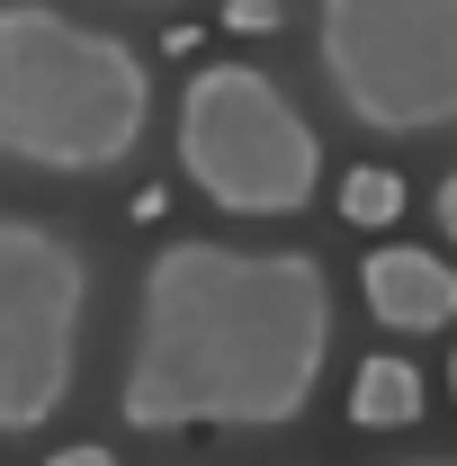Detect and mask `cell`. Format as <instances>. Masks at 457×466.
I'll return each instance as SVG.
<instances>
[{"label": "cell", "instance_id": "6da1fadb", "mask_svg": "<svg viewBox=\"0 0 457 466\" xmlns=\"http://www.w3.org/2000/svg\"><path fill=\"white\" fill-rule=\"evenodd\" d=\"M332 368V279L314 251L171 242L144 260L117 412L135 431H279Z\"/></svg>", "mask_w": 457, "mask_h": 466}, {"label": "cell", "instance_id": "7a4b0ae2", "mask_svg": "<svg viewBox=\"0 0 457 466\" xmlns=\"http://www.w3.org/2000/svg\"><path fill=\"white\" fill-rule=\"evenodd\" d=\"M153 126V63L55 0H0V162L90 179L135 162Z\"/></svg>", "mask_w": 457, "mask_h": 466}, {"label": "cell", "instance_id": "3957f363", "mask_svg": "<svg viewBox=\"0 0 457 466\" xmlns=\"http://www.w3.org/2000/svg\"><path fill=\"white\" fill-rule=\"evenodd\" d=\"M179 171L225 216H305L323 144L260 63H198L179 90Z\"/></svg>", "mask_w": 457, "mask_h": 466}, {"label": "cell", "instance_id": "277c9868", "mask_svg": "<svg viewBox=\"0 0 457 466\" xmlns=\"http://www.w3.org/2000/svg\"><path fill=\"white\" fill-rule=\"evenodd\" d=\"M314 63L350 126H457V0H314Z\"/></svg>", "mask_w": 457, "mask_h": 466}, {"label": "cell", "instance_id": "5b68a950", "mask_svg": "<svg viewBox=\"0 0 457 466\" xmlns=\"http://www.w3.org/2000/svg\"><path fill=\"white\" fill-rule=\"evenodd\" d=\"M90 260L36 216H0V431H46L81 377Z\"/></svg>", "mask_w": 457, "mask_h": 466}, {"label": "cell", "instance_id": "8992f818", "mask_svg": "<svg viewBox=\"0 0 457 466\" xmlns=\"http://www.w3.org/2000/svg\"><path fill=\"white\" fill-rule=\"evenodd\" d=\"M359 288H368V314L395 323V332H449L457 323V269L440 260V251L377 242L368 269H359Z\"/></svg>", "mask_w": 457, "mask_h": 466}, {"label": "cell", "instance_id": "52a82bcc", "mask_svg": "<svg viewBox=\"0 0 457 466\" xmlns=\"http://www.w3.org/2000/svg\"><path fill=\"white\" fill-rule=\"evenodd\" d=\"M350 421H359V431H403V421H421V377H412L403 359H368V368L350 377Z\"/></svg>", "mask_w": 457, "mask_h": 466}, {"label": "cell", "instance_id": "ba28073f", "mask_svg": "<svg viewBox=\"0 0 457 466\" xmlns=\"http://www.w3.org/2000/svg\"><path fill=\"white\" fill-rule=\"evenodd\" d=\"M341 216H350V225H395V216H403V179L377 171V162L341 171Z\"/></svg>", "mask_w": 457, "mask_h": 466}, {"label": "cell", "instance_id": "9c48e42d", "mask_svg": "<svg viewBox=\"0 0 457 466\" xmlns=\"http://www.w3.org/2000/svg\"><path fill=\"white\" fill-rule=\"evenodd\" d=\"M287 0H225V36H260V27H279Z\"/></svg>", "mask_w": 457, "mask_h": 466}, {"label": "cell", "instance_id": "30bf717a", "mask_svg": "<svg viewBox=\"0 0 457 466\" xmlns=\"http://www.w3.org/2000/svg\"><path fill=\"white\" fill-rule=\"evenodd\" d=\"M46 466H117V458H108V449H90V440H81V449H55Z\"/></svg>", "mask_w": 457, "mask_h": 466}, {"label": "cell", "instance_id": "8fae6325", "mask_svg": "<svg viewBox=\"0 0 457 466\" xmlns=\"http://www.w3.org/2000/svg\"><path fill=\"white\" fill-rule=\"evenodd\" d=\"M440 233H449V242H457V171L440 179Z\"/></svg>", "mask_w": 457, "mask_h": 466}, {"label": "cell", "instance_id": "7c38bea8", "mask_svg": "<svg viewBox=\"0 0 457 466\" xmlns=\"http://www.w3.org/2000/svg\"><path fill=\"white\" fill-rule=\"evenodd\" d=\"M412 466H457V458H412Z\"/></svg>", "mask_w": 457, "mask_h": 466}, {"label": "cell", "instance_id": "4fadbf2b", "mask_svg": "<svg viewBox=\"0 0 457 466\" xmlns=\"http://www.w3.org/2000/svg\"><path fill=\"white\" fill-rule=\"evenodd\" d=\"M126 9H162V0H126Z\"/></svg>", "mask_w": 457, "mask_h": 466}, {"label": "cell", "instance_id": "5bb4252c", "mask_svg": "<svg viewBox=\"0 0 457 466\" xmlns=\"http://www.w3.org/2000/svg\"><path fill=\"white\" fill-rule=\"evenodd\" d=\"M449 386H457V368H449Z\"/></svg>", "mask_w": 457, "mask_h": 466}]
</instances>
